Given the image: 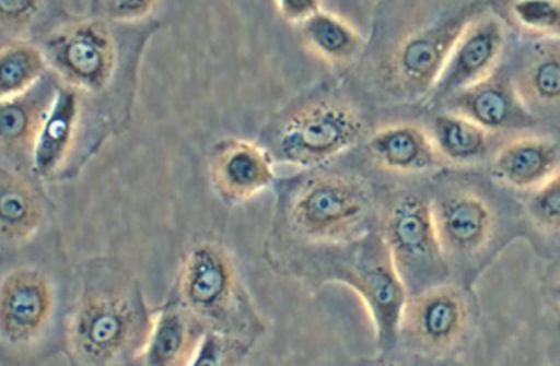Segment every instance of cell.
Returning a JSON list of instances; mask_svg holds the SVG:
<instances>
[{
    "instance_id": "1",
    "label": "cell",
    "mask_w": 560,
    "mask_h": 366,
    "mask_svg": "<svg viewBox=\"0 0 560 366\" xmlns=\"http://www.w3.org/2000/svg\"><path fill=\"white\" fill-rule=\"evenodd\" d=\"M161 28L156 19L113 23L86 14L72 16L38 45L48 71L81 95L92 119L112 139L130 126L143 55Z\"/></svg>"
},
{
    "instance_id": "2",
    "label": "cell",
    "mask_w": 560,
    "mask_h": 366,
    "mask_svg": "<svg viewBox=\"0 0 560 366\" xmlns=\"http://www.w3.org/2000/svg\"><path fill=\"white\" fill-rule=\"evenodd\" d=\"M74 292L77 272L57 234L2 257L0 364L39 366L63 353Z\"/></svg>"
},
{
    "instance_id": "3",
    "label": "cell",
    "mask_w": 560,
    "mask_h": 366,
    "mask_svg": "<svg viewBox=\"0 0 560 366\" xmlns=\"http://www.w3.org/2000/svg\"><path fill=\"white\" fill-rule=\"evenodd\" d=\"M66 326L69 366H126L140 359L153 312L139 279L117 256L79 261Z\"/></svg>"
},
{
    "instance_id": "4",
    "label": "cell",
    "mask_w": 560,
    "mask_h": 366,
    "mask_svg": "<svg viewBox=\"0 0 560 366\" xmlns=\"http://www.w3.org/2000/svg\"><path fill=\"white\" fill-rule=\"evenodd\" d=\"M267 264L276 273L319 290L341 283L357 292L374 322L376 357L396 353L409 292L378 228L340 244H293L266 239Z\"/></svg>"
},
{
    "instance_id": "5",
    "label": "cell",
    "mask_w": 560,
    "mask_h": 366,
    "mask_svg": "<svg viewBox=\"0 0 560 366\" xmlns=\"http://www.w3.org/2000/svg\"><path fill=\"white\" fill-rule=\"evenodd\" d=\"M269 241L340 244L378 228L370 190L348 174L323 167L276 180Z\"/></svg>"
},
{
    "instance_id": "6",
    "label": "cell",
    "mask_w": 560,
    "mask_h": 366,
    "mask_svg": "<svg viewBox=\"0 0 560 366\" xmlns=\"http://www.w3.org/2000/svg\"><path fill=\"white\" fill-rule=\"evenodd\" d=\"M173 296L205 331L253 344L267 333L234 255L217 238H200L187 248Z\"/></svg>"
},
{
    "instance_id": "7",
    "label": "cell",
    "mask_w": 560,
    "mask_h": 366,
    "mask_svg": "<svg viewBox=\"0 0 560 366\" xmlns=\"http://www.w3.org/2000/svg\"><path fill=\"white\" fill-rule=\"evenodd\" d=\"M363 121L341 98L315 93L271 117L258 145L273 163L313 169L332 163L362 138Z\"/></svg>"
},
{
    "instance_id": "8",
    "label": "cell",
    "mask_w": 560,
    "mask_h": 366,
    "mask_svg": "<svg viewBox=\"0 0 560 366\" xmlns=\"http://www.w3.org/2000/svg\"><path fill=\"white\" fill-rule=\"evenodd\" d=\"M433 221L450 273L470 286L515 237V226L488 196L446 191L432 202Z\"/></svg>"
},
{
    "instance_id": "9",
    "label": "cell",
    "mask_w": 560,
    "mask_h": 366,
    "mask_svg": "<svg viewBox=\"0 0 560 366\" xmlns=\"http://www.w3.org/2000/svg\"><path fill=\"white\" fill-rule=\"evenodd\" d=\"M477 317L470 286L448 281L429 287L407 299L397 351L423 359L458 361L475 334Z\"/></svg>"
},
{
    "instance_id": "10",
    "label": "cell",
    "mask_w": 560,
    "mask_h": 366,
    "mask_svg": "<svg viewBox=\"0 0 560 366\" xmlns=\"http://www.w3.org/2000/svg\"><path fill=\"white\" fill-rule=\"evenodd\" d=\"M378 229L409 296L448 282V263L427 198L415 191L398 196L378 215Z\"/></svg>"
},
{
    "instance_id": "11",
    "label": "cell",
    "mask_w": 560,
    "mask_h": 366,
    "mask_svg": "<svg viewBox=\"0 0 560 366\" xmlns=\"http://www.w3.org/2000/svg\"><path fill=\"white\" fill-rule=\"evenodd\" d=\"M477 3L448 8L431 23L411 29L397 40L383 62V80L398 97L420 98L432 93L455 43L480 15Z\"/></svg>"
},
{
    "instance_id": "12",
    "label": "cell",
    "mask_w": 560,
    "mask_h": 366,
    "mask_svg": "<svg viewBox=\"0 0 560 366\" xmlns=\"http://www.w3.org/2000/svg\"><path fill=\"white\" fill-rule=\"evenodd\" d=\"M108 141L107 133L88 113L81 95L60 85L35 145L33 174L43 185L73 180Z\"/></svg>"
},
{
    "instance_id": "13",
    "label": "cell",
    "mask_w": 560,
    "mask_h": 366,
    "mask_svg": "<svg viewBox=\"0 0 560 366\" xmlns=\"http://www.w3.org/2000/svg\"><path fill=\"white\" fill-rule=\"evenodd\" d=\"M60 84L51 72L16 97L0 102V167L33 174L35 145Z\"/></svg>"
},
{
    "instance_id": "14",
    "label": "cell",
    "mask_w": 560,
    "mask_h": 366,
    "mask_svg": "<svg viewBox=\"0 0 560 366\" xmlns=\"http://www.w3.org/2000/svg\"><path fill=\"white\" fill-rule=\"evenodd\" d=\"M52 202L34 174L0 167V252L16 255L47 234Z\"/></svg>"
},
{
    "instance_id": "15",
    "label": "cell",
    "mask_w": 560,
    "mask_h": 366,
    "mask_svg": "<svg viewBox=\"0 0 560 366\" xmlns=\"http://www.w3.org/2000/svg\"><path fill=\"white\" fill-rule=\"evenodd\" d=\"M505 47V27L494 15H477L455 43L432 90L433 99L457 97L493 75Z\"/></svg>"
},
{
    "instance_id": "16",
    "label": "cell",
    "mask_w": 560,
    "mask_h": 366,
    "mask_svg": "<svg viewBox=\"0 0 560 366\" xmlns=\"http://www.w3.org/2000/svg\"><path fill=\"white\" fill-rule=\"evenodd\" d=\"M209 177L218 198L238 206L275 186L273 160L257 142L222 139L209 151Z\"/></svg>"
},
{
    "instance_id": "17",
    "label": "cell",
    "mask_w": 560,
    "mask_h": 366,
    "mask_svg": "<svg viewBox=\"0 0 560 366\" xmlns=\"http://www.w3.org/2000/svg\"><path fill=\"white\" fill-rule=\"evenodd\" d=\"M206 331L171 296L153 312L151 333L140 362L143 366H187Z\"/></svg>"
},
{
    "instance_id": "18",
    "label": "cell",
    "mask_w": 560,
    "mask_h": 366,
    "mask_svg": "<svg viewBox=\"0 0 560 366\" xmlns=\"http://www.w3.org/2000/svg\"><path fill=\"white\" fill-rule=\"evenodd\" d=\"M458 115L486 130L523 128L536 119L516 93L514 82L492 75L455 97Z\"/></svg>"
},
{
    "instance_id": "19",
    "label": "cell",
    "mask_w": 560,
    "mask_h": 366,
    "mask_svg": "<svg viewBox=\"0 0 560 366\" xmlns=\"http://www.w3.org/2000/svg\"><path fill=\"white\" fill-rule=\"evenodd\" d=\"M559 150L545 138H520L494 156V180L516 190L538 189L558 173Z\"/></svg>"
},
{
    "instance_id": "20",
    "label": "cell",
    "mask_w": 560,
    "mask_h": 366,
    "mask_svg": "<svg viewBox=\"0 0 560 366\" xmlns=\"http://www.w3.org/2000/svg\"><path fill=\"white\" fill-rule=\"evenodd\" d=\"M368 151L376 163L398 173L427 172L435 163L432 139L416 126L380 130L368 141Z\"/></svg>"
},
{
    "instance_id": "21",
    "label": "cell",
    "mask_w": 560,
    "mask_h": 366,
    "mask_svg": "<svg viewBox=\"0 0 560 366\" xmlns=\"http://www.w3.org/2000/svg\"><path fill=\"white\" fill-rule=\"evenodd\" d=\"M512 82L525 107H559L560 38H550L534 46Z\"/></svg>"
},
{
    "instance_id": "22",
    "label": "cell",
    "mask_w": 560,
    "mask_h": 366,
    "mask_svg": "<svg viewBox=\"0 0 560 366\" xmlns=\"http://www.w3.org/2000/svg\"><path fill=\"white\" fill-rule=\"evenodd\" d=\"M72 19L61 3L38 0H2L0 2V38L9 43H39Z\"/></svg>"
},
{
    "instance_id": "23",
    "label": "cell",
    "mask_w": 560,
    "mask_h": 366,
    "mask_svg": "<svg viewBox=\"0 0 560 366\" xmlns=\"http://www.w3.org/2000/svg\"><path fill=\"white\" fill-rule=\"evenodd\" d=\"M301 40L317 58L330 64L352 62L362 49V37L343 19L319 11L301 25Z\"/></svg>"
},
{
    "instance_id": "24",
    "label": "cell",
    "mask_w": 560,
    "mask_h": 366,
    "mask_svg": "<svg viewBox=\"0 0 560 366\" xmlns=\"http://www.w3.org/2000/svg\"><path fill=\"white\" fill-rule=\"evenodd\" d=\"M46 55L38 43L18 42L0 51V102L24 94L47 75Z\"/></svg>"
},
{
    "instance_id": "25",
    "label": "cell",
    "mask_w": 560,
    "mask_h": 366,
    "mask_svg": "<svg viewBox=\"0 0 560 366\" xmlns=\"http://www.w3.org/2000/svg\"><path fill=\"white\" fill-rule=\"evenodd\" d=\"M432 142L445 158L468 163L488 150V130L466 117L445 113L433 120Z\"/></svg>"
},
{
    "instance_id": "26",
    "label": "cell",
    "mask_w": 560,
    "mask_h": 366,
    "mask_svg": "<svg viewBox=\"0 0 560 366\" xmlns=\"http://www.w3.org/2000/svg\"><path fill=\"white\" fill-rule=\"evenodd\" d=\"M256 344L206 331L187 366H243Z\"/></svg>"
},
{
    "instance_id": "27",
    "label": "cell",
    "mask_w": 560,
    "mask_h": 366,
    "mask_svg": "<svg viewBox=\"0 0 560 366\" xmlns=\"http://www.w3.org/2000/svg\"><path fill=\"white\" fill-rule=\"evenodd\" d=\"M528 216L538 229L560 234V172L538 187L529 199Z\"/></svg>"
},
{
    "instance_id": "28",
    "label": "cell",
    "mask_w": 560,
    "mask_h": 366,
    "mask_svg": "<svg viewBox=\"0 0 560 366\" xmlns=\"http://www.w3.org/2000/svg\"><path fill=\"white\" fill-rule=\"evenodd\" d=\"M521 27L541 34H560V2L521 0L511 7Z\"/></svg>"
},
{
    "instance_id": "29",
    "label": "cell",
    "mask_w": 560,
    "mask_h": 366,
    "mask_svg": "<svg viewBox=\"0 0 560 366\" xmlns=\"http://www.w3.org/2000/svg\"><path fill=\"white\" fill-rule=\"evenodd\" d=\"M158 2L152 0H105L92 2L86 14L113 23H140L152 19Z\"/></svg>"
},
{
    "instance_id": "30",
    "label": "cell",
    "mask_w": 560,
    "mask_h": 366,
    "mask_svg": "<svg viewBox=\"0 0 560 366\" xmlns=\"http://www.w3.org/2000/svg\"><path fill=\"white\" fill-rule=\"evenodd\" d=\"M275 3L280 16L291 24H305L323 10L318 0H280Z\"/></svg>"
},
{
    "instance_id": "31",
    "label": "cell",
    "mask_w": 560,
    "mask_h": 366,
    "mask_svg": "<svg viewBox=\"0 0 560 366\" xmlns=\"http://www.w3.org/2000/svg\"><path fill=\"white\" fill-rule=\"evenodd\" d=\"M365 366H464L459 361H431L396 352L387 357H374Z\"/></svg>"
},
{
    "instance_id": "32",
    "label": "cell",
    "mask_w": 560,
    "mask_h": 366,
    "mask_svg": "<svg viewBox=\"0 0 560 366\" xmlns=\"http://www.w3.org/2000/svg\"><path fill=\"white\" fill-rule=\"evenodd\" d=\"M553 296H555L556 303H558L559 307H560V281L558 283H556V285L553 286Z\"/></svg>"
},
{
    "instance_id": "33",
    "label": "cell",
    "mask_w": 560,
    "mask_h": 366,
    "mask_svg": "<svg viewBox=\"0 0 560 366\" xmlns=\"http://www.w3.org/2000/svg\"><path fill=\"white\" fill-rule=\"evenodd\" d=\"M126 366H143V365H142V362H140V359H138V361L131 362V364L126 365Z\"/></svg>"
},
{
    "instance_id": "34",
    "label": "cell",
    "mask_w": 560,
    "mask_h": 366,
    "mask_svg": "<svg viewBox=\"0 0 560 366\" xmlns=\"http://www.w3.org/2000/svg\"><path fill=\"white\" fill-rule=\"evenodd\" d=\"M550 366H560V364H555V365H550Z\"/></svg>"
}]
</instances>
